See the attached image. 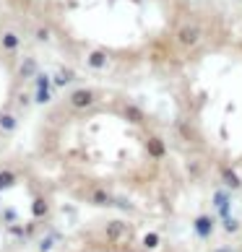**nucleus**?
Returning <instances> with one entry per match:
<instances>
[{
    "instance_id": "f257e3e1",
    "label": "nucleus",
    "mask_w": 242,
    "mask_h": 252,
    "mask_svg": "<svg viewBox=\"0 0 242 252\" xmlns=\"http://www.w3.org/2000/svg\"><path fill=\"white\" fill-rule=\"evenodd\" d=\"M201 36H203V29H201L198 24H193V21L180 24L177 32H174V39H177V44H180V47H185V50H193L195 44L201 42Z\"/></svg>"
},
{
    "instance_id": "f03ea898",
    "label": "nucleus",
    "mask_w": 242,
    "mask_h": 252,
    "mask_svg": "<svg viewBox=\"0 0 242 252\" xmlns=\"http://www.w3.org/2000/svg\"><path fill=\"white\" fill-rule=\"evenodd\" d=\"M52 91L55 89H52V83L47 78V73H36V76H34V91H32V101H34V104H39V107L50 104Z\"/></svg>"
},
{
    "instance_id": "7ed1b4c3",
    "label": "nucleus",
    "mask_w": 242,
    "mask_h": 252,
    "mask_svg": "<svg viewBox=\"0 0 242 252\" xmlns=\"http://www.w3.org/2000/svg\"><path fill=\"white\" fill-rule=\"evenodd\" d=\"M94 101H97V91L89 89V86L73 89L70 94H68V104H70L73 109H89Z\"/></svg>"
},
{
    "instance_id": "20e7f679",
    "label": "nucleus",
    "mask_w": 242,
    "mask_h": 252,
    "mask_svg": "<svg viewBox=\"0 0 242 252\" xmlns=\"http://www.w3.org/2000/svg\"><path fill=\"white\" fill-rule=\"evenodd\" d=\"M219 177H221V182H224L227 190H240V188H242V177L237 174L235 166L221 164V166H219Z\"/></svg>"
},
{
    "instance_id": "39448f33",
    "label": "nucleus",
    "mask_w": 242,
    "mask_h": 252,
    "mask_svg": "<svg viewBox=\"0 0 242 252\" xmlns=\"http://www.w3.org/2000/svg\"><path fill=\"white\" fill-rule=\"evenodd\" d=\"M0 50L8 52V55H16L18 50H21V36H18L13 29H8L0 34Z\"/></svg>"
},
{
    "instance_id": "423d86ee",
    "label": "nucleus",
    "mask_w": 242,
    "mask_h": 252,
    "mask_svg": "<svg viewBox=\"0 0 242 252\" xmlns=\"http://www.w3.org/2000/svg\"><path fill=\"white\" fill-rule=\"evenodd\" d=\"M193 226H195V234H198L201 239H211V234H213V219L208 216V213H201V216H195Z\"/></svg>"
},
{
    "instance_id": "0eeeda50",
    "label": "nucleus",
    "mask_w": 242,
    "mask_h": 252,
    "mask_svg": "<svg viewBox=\"0 0 242 252\" xmlns=\"http://www.w3.org/2000/svg\"><path fill=\"white\" fill-rule=\"evenodd\" d=\"M146 154L151 156V158H164L167 156V143L162 141L159 135H151L146 141Z\"/></svg>"
},
{
    "instance_id": "6e6552de",
    "label": "nucleus",
    "mask_w": 242,
    "mask_h": 252,
    "mask_svg": "<svg viewBox=\"0 0 242 252\" xmlns=\"http://www.w3.org/2000/svg\"><path fill=\"white\" fill-rule=\"evenodd\" d=\"M125 234H128V223L125 221H120V219L107 221V226H104V237L107 239H120V237H125Z\"/></svg>"
},
{
    "instance_id": "1a4fd4ad",
    "label": "nucleus",
    "mask_w": 242,
    "mask_h": 252,
    "mask_svg": "<svg viewBox=\"0 0 242 252\" xmlns=\"http://www.w3.org/2000/svg\"><path fill=\"white\" fill-rule=\"evenodd\" d=\"M32 216L34 219H47L50 216V200L44 195H36L32 200Z\"/></svg>"
},
{
    "instance_id": "9d476101",
    "label": "nucleus",
    "mask_w": 242,
    "mask_h": 252,
    "mask_svg": "<svg viewBox=\"0 0 242 252\" xmlns=\"http://www.w3.org/2000/svg\"><path fill=\"white\" fill-rule=\"evenodd\" d=\"M36 73H39V70H36V60H34V58H24L21 65H18V78H21V81H29V78L36 76Z\"/></svg>"
},
{
    "instance_id": "9b49d317",
    "label": "nucleus",
    "mask_w": 242,
    "mask_h": 252,
    "mask_svg": "<svg viewBox=\"0 0 242 252\" xmlns=\"http://www.w3.org/2000/svg\"><path fill=\"white\" fill-rule=\"evenodd\" d=\"M16 127H18L16 115H13V112H3V115H0V133L11 135V133H16Z\"/></svg>"
},
{
    "instance_id": "f8f14e48",
    "label": "nucleus",
    "mask_w": 242,
    "mask_h": 252,
    "mask_svg": "<svg viewBox=\"0 0 242 252\" xmlns=\"http://www.w3.org/2000/svg\"><path fill=\"white\" fill-rule=\"evenodd\" d=\"M86 63H89L91 70H102V68L107 65V52H104V50H91L89 58H86Z\"/></svg>"
},
{
    "instance_id": "ddd939ff",
    "label": "nucleus",
    "mask_w": 242,
    "mask_h": 252,
    "mask_svg": "<svg viewBox=\"0 0 242 252\" xmlns=\"http://www.w3.org/2000/svg\"><path fill=\"white\" fill-rule=\"evenodd\" d=\"M112 200H115V195L109 190H104V188H97L94 192H91V203L102 205V208H104V205H112Z\"/></svg>"
},
{
    "instance_id": "4468645a",
    "label": "nucleus",
    "mask_w": 242,
    "mask_h": 252,
    "mask_svg": "<svg viewBox=\"0 0 242 252\" xmlns=\"http://www.w3.org/2000/svg\"><path fill=\"white\" fill-rule=\"evenodd\" d=\"M213 205H216V208H229L232 205V190H216L213 192Z\"/></svg>"
},
{
    "instance_id": "2eb2a0df",
    "label": "nucleus",
    "mask_w": 242,
    "mask_h": 252,
    "mask_svg": "<svg viewBox=\"0 0 242 252\" xmlns=\"http://www.w3.org/2000/svg\"><path fill=\"white\" fill-rule=\"evenodd\" d=\"M13 185H16V172L13 169H0V192L13 188Z\"/></svg>"
},
{
    "instance_id": "dca6fc26",
    "label": "nucleus",
    "mask_w": 242,
    "mask_h": 252,
    "mask_svg": "<svg viewBox=\"0 0 242 252\" xmlns=\"http://www.w3.org/2000/svg\"><path fill=\"white\" fill-rule=\"evenodd\" d=\"M73 78V73L68 68H63V73H55V78H52V89H63V86H68Z\"/></svg>"
},
{
    "instance_id": "f3484780",
    "label": "nucleus",
    "mask_w": 242,
    "mask_h": 252,
    "mask_svg": "<svg viewBox=\"0 0 242 252\" xmlns=\"http://www.w3.org/2000/svg\"><path fill=\"white\" fill-rule=\"evenodd\" d=\"M159 245H162V237L156 234V231H148V234L143 237V247H146V250H156Z\"/></svg>"
},
{
    "instance_id": "a211bd4d",
    "label": "nucleus",
    "mask_w": 242,
    "mask_h": 252,
    "mask_svg": "<svg viewBox=\"0 0 242 252\" xmlns=\"http://www.w3.org/2000/svg\"><path fill=\"white\" fill-rule=\"evenodd\" d=\"M125 117L130 120V123H143V112L138 109V107H133V104L125 107Z\"/></svg>"
},
{
    "instance_id": "6ab92c4d",
    "label": "nucleus",
    "mask_w": 242,
    "mask_h": 252,
    "mask_svg": "<svg viewBox=\"0 0 242 252\" xmlns=\"http://www.w3.org/2000/svg\"><path fill=\"white\" fill-rule=\"evenodd\" d=\"M221 223H224V231H227V234H235V231L240 229V221H237L235 216H229V219H224V221H221Z\"/></svg>"
},
{
    "instance_id": "aec40b11",
    "label": "nucleus",
    "mask_w": 242,
    "mask_h": 252,
    "mask_svg": "<svg viewBox=\"0 0 242 252\" xmlns=\"http://www.w3.org/2000/svg\"><path fill=\"white\" fill-rule=\"evenodd\" d=\"M55 242H58V234H55V231H50V234H47V239H44L42 245H39V252H47V250L55 245Z\"/></svg>"
},
{
    "instance_id": "412c9836",
    "label": "nucleus",
    "mask_w": 242,
    "mask_h": 252,
    "mask_svg": "<svg viewBox=\"0 0 242 252\" xmlns=\"http://www.w3.org/2000/svg\"><path fill=\"white\" fill-rule=\"evenodd\" d=\"M8 231H11L13 237H18V239H26V226H18V223L13 226V223H11V226H8Z\"/></svg>"
},
{
    "instance_id": "4be33fe9",
    "label": "nucleus",
    "mask_w": 242,
    "mask_h": 252,
    "mask_svg": "<svg viewBox=\"0 0 242 252\" xmlns=\"http://www.w3.org/2000/svg\"><path fill=\"white\" fill-rule=\"evenodd\" d=\"M36 39H39V42H47V39H50V32L44 29V26H39V29H36Z\"/></svg>"
},
{
    "instance_id": "5701e85b",
    "label": "nucleus",
    "mask_w": 242,
    "mask_h": 252,
    "mask_svg": "<svg viewBox=\"0 0 242 252\" xmlns=\"http://www.w3.org/2000/svg\"><path fill=\"white\" fill-rule=\"evenodd\" d=\"M34 231H36V226H34V223H29V226H26V239L34 237Z\"/></svg>"
},
{
    "instance_id": "b1692460",
    "label": "nucleus",
    "mask_w": 242,
    "mask_h": 252,
    "mask_svg": "<svg viewBox=\"0 0 242 252\" xmlns=\"http://www.w3.org/2000/svg\"><path fill=\"white\" fill-rule=\"evenodd\" d=\"M216 252H235V250H232V247H219Z\"/></svg>"
}]
</instances>
